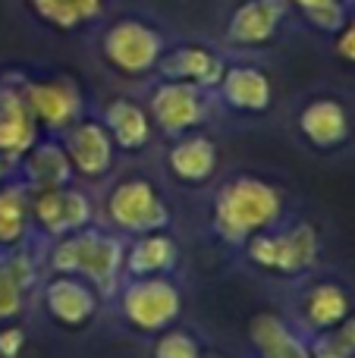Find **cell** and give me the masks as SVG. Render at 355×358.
<instances>
[{
  "mask_svg": "<svg viewBox=\"0 0 355 358\" xmlns=\"http://www.w3.org/2000/svg\"><path fill=\"white\" fill-rule=\"evenodd\" d=\"M224 104H230L239 113H264L274 104V85H270L268 73L249 63H236L226 66L217 82Z\"/></svg>",
  "mask_w": 355,
  "mask_h": 358,
  "instance_id": "obj_14",
  "label": "cell"
},
{
  "mask_svg": "<svg viewBox=\"0 0 355 358\" xmlns=\"http://www.w3.org/2000/svg\"><path fill=\"white\" fill-rule=\"evenodd\" d=\"M31 214H35V220L50 236H69L88 227V220H92V201L82 192L66 189V185H60V189H41L35 204H31Z\"/></svg>",
  "mask_w": 355,
  "mask_h": 358,
  "instance_id": "obj_9",
  "label": "cell"
},
{
  "mask_svg": "<svg viewBox=\"0 0 355 358\" xmlns=\"http://www.w3.org/2000/svg\"><path fill=\"white\" fill-rule=\"evenodd\" d=\"M35 13L57 29H79L101 16L104 0H31Z\"/></svg>",
  "mask_w": 355,
  "mask_h": 358,
  "instance_id": "obj_22",
  "label": "cell"
},
{
  "mask_svg": "<svg viewBox=\"0 0 355 358\" xmlns=\"http://www.w3.org/2000/svg\"><path fill=\"white\" fill-rule=\"evenodd\" d=\"M302 16H305L318 31L337 35V31L343 29V22H346V6H343V0H337V3H327V6H314V10L302 13Z\"/></svg>",
  "mask_w": 355,
  "mask_h": 358,
  "instance_id": "obj_28",
  "label": "cell"
},
{
  "mask_svg": "<svg viewBox=\"0 0 355 358\" xmlns=\"http://www.w3.org/2000/svg\"><path fill=\"white\" fill-rule=\"evenodd\" d=\"M245 255L255 267L280 277H302L318 264L321 239L312 223H293L283 233H258L245 242Z\"/></svg>",
  "mask_w": 355,
  "mask_h": 358,
  "instance_id": "obj_3",
  "label": "cell"
},
{
  "mask_svg": "<svg viewBox=\"0 0 355 358\" xmlns=\"http://www.w3.org/2000/svg\"><path fill=\"white\" fill-rule=\"evenodd\" d=\"M25 217H29V204H25L22 189H3L0 192V242H19L22 239Z\"/></svg>",
  "mask_w": 355,
  "mask_h": 358,
  "instance_id": "obj_26",
  "label": "cell"
},
{
  "mask_svg": "<svg viewBox=\"0 0 355 358\" xmlns=\"http://www.w3.org/2000/svg\"><path fill=\"white\" fill-rule=\"evenodd\" d=\"M289 13V0H242L230 13L226 22V41L239 48H258L268 44L280 31Z\"/></svg>",
  "mask_w": 355,
  "mask_h": 358,
  "instance_id": "obj_8",
  "label": "cell"
},
{
  "mask_svg": "<svg viewBox=\"0 0 355 358\" xmlns=\"http://www.w3.org/2000/svg\"><path fill=\"white\" fill-rule=\"evenodd\" d=\"M176 261H180V248L167 236V229H161V233L136 236L132 245H126L123 271L129 277H167Z\"/></svg>",
  "mask_w": 355,
  "mask_h": 358,
  "instance_id": "obj_17",
  "label": "cell"
},
{
  "mask_svg": "<svg viewBox=\"0 0 355 358\" xmlns=\"http://www.w3.org/2000/svg\"><path fill=\"white\" fill-rule=\"evenodd\" d=\"M252 346H255L258 358H312L308 343L289 330V324L277 315H258L252 317Z\"/></svg>",
  "mask_w": 355,
  "mask_h": 358,
  "instance_id": "obj_19",
  "label": "cell"
},
{
  "mask_svg": "<svg viewBox=\"0 0 355 358\" xmlns=\"http://www.w3.org/2000/svg\"><path fill=\"white\" fill-rule=\"evenodd\" d=\"M0 176H3V167H0Z\"/></svg>",
  "mask_w": 355,
  "mask_h": 358,
  "instance_id": "obj_32",
  "label": "cell"
},
{
  "mask_svg": "<svg viewBox=\"0 0 355 358\" xmlns=\"http://www.w3.org/2000/svg\"><path fill=\"white\" fill-rule=\"evenodd\" d=\"M25 343V334L19 327H6L3 334H0V355L3 358H16L19 349H22Z\"/></svg>",
  "mask_w": 355,
  "mask_h": 358,
  "instance_id": "obj_30",
  "label": "cell"
},
{
  "mask_svg": "<svg viewBox=\"0 0 355 358\" xmlns=\"http://www.w3.org/2000/svg\"><path fill=\"white\" fill-rule=\"evenodd\" d=\"M333 50H337L340 60H346V63L355 66V16L352 19L346 16L343 29L337 31V44H333Z\"/></svg>",
  "mask_w": 355,
  "mask_h": 358,
  "instance_id": "obj_29",
  "label": "cell"
},
{
  "mask_svg": "<svg viewBox=\"0 0 355 358\" xmlns=\"http://www.w3.org/2000/svg\"><path fill=\"white\" fill-rule=\"evenodd\" d=\"M220 161V151L214 145V138L198 136V132H186L173 142L167 155V167L180 182L186 185H201L214 176Z\"/></svg>",
  "mask_w": 355,
  "mask_h": 358,
  "instance_id": "obj_16",
  "label": "cell"
},
{
  "mask_svg": "<svg viewBox=\"0 0 355 358\" xmlns=\"http://www.w3.org/2000/svg\"><path fill=\"white\" fill-rule=\"evenodd\" d=\"M29 176L38 189H60L73 176V164L60 145H38L29 155Z\"/></svg>",
  "mask_w": 355,
  "mask_h": 358,
  "instance_id": "obj_23",
  "label": "cell"
},
{
  "mask_svg": "<svg viewBox=\"0 0 355 358\" xmlns=\"http://www.w3.org/2000/svg\"><path fill=\"white\" fill-rule=\"evenodd\" d=\"M283 217V192L258 176H233L217 189L211 204V227L230 245H245L268 233Z\"/></svg>",
  "mask_w": 355,
  "mask_h": 358,
  "instance_id": "obj_1",
  "label": "cell"
},
{
  "mask_svg": "<svg viewBox=\"0 0 355 358\" xmlns=\"http://www.w3.org/2000/svg\"><path fill=\"white\" fill-rule=\"evenodd\" d=\"M289 3L299 13H308V10H314V6H327V3H337V0H289Z\"/></svg>",
  "mask_w": 355,
  "mask_h": 358,
  "instance_id": "obj_31",
  "label": "cell"
},
{
  "mask_svg": "<svg viewBox=\"0 0 355 358\" xmlns=\"http://www.w3.org/2000/svg\"><path fill=\"white\" fill-rule=\"evenodd\" d=\"M157 69L164 73V79L189 82V85L198 88H214L226 66L220 60V54H214L205 44H180L173 50H164Z\"/></svg>",
  "mask_w": 355,
  "mask_h": 358,
  "instance_id": "obj_13",
  "label": "cell"
},
{
  "mask_svg": "<svg viewBox=\"0 0 355 358\" xmlns=\"http://www.w3.org/2000/svg\"><path fill=\"white\" fill-rule=\"evenodd\" d=\"M164 50V35L142 19H119L101 38V54L119 76H148L157 69Z\"/></svg>",
  "mask_w": 355,
  "mask_h": 358,
  "instance_id": "obj_5",
  "label": "cell"
},
{
  "mask_svg": "<svg viewBox=\"0 0 355 358\" xmlns=\"http://www.w3.org/2000/svg\"><path fill=\"white\" fill-rule=\"evenodd\" d=\"M349 113L333 98H314L299 110V132L318 151H333L349 138Z\"/></svg>",
  "mask_w": 355,
  "mask_h": 358,
  "instance_id": "obj_15",
  "label": "cell"
},
{
  "mask_svg": "<svg viewBox=\"0 0 355 358\" xmlns=\"http://www.w3.org/2000/svg\"><path fill=\"white\" fill-rule=\"evenodd\" d=\"M63 151H66L73 170H79L88 179H101L113 167V138L107 136L104 123H94V120L69 126Z\"/></svg>",
  "mask_w": 355,
  "mask_h": 358,
  "instance_id": "obj_10",
  "label": "cell"
},
{
  "mask_svg": "<svg viewBox=\"0 0 355 358\" xmlns=\"http://www.w3.org/2000/svg\"><path fill=\"white\" fill-rule=\"evenodd\" d=\"M148 117L151 123L161 132L180 138L186 132L198 129L208 117V104H205V88L189 85V82H173L164 79L161 85L151 92L148 98Z\"/></svg>",
  "mask_w": 355,
  "mask_h": 358,
  "instance_id": "obj_7",
  "label": "cell"
},
{
  "mask_svg": "<svg viewBox=\"0 0 355 358\" xmlns=\"http://www.w3.org/2000/svg\"><path fill=\"white\" fill-rule=\"evenodd\" d=\"M101 123H104L107 136L113 138V145L123 151H142L151 142V132H154L148 110L132 98H113L104 107V120Z\"/></svg>",
  "mask_w": 355,
  "mask_h": 358,
  "instance_id": "obj_18",
  "label": "cell"
},
{
  "mask_svg": "<svg viewBox=\"0 0 355 358\" xmlns=\"http://www.w3.org/2000/svg\"><path fill=\"white\" fill-rule=\"evenodd\" d=\"M352 315V299L340 283H314L302 299V317L308 330L321 334L337 324H343Z\"/></svg>",
  "mask_w": 355,
  "mask_h": 358,
  "instance_id": "obj_20",
  "label": "cell"
},
{
  "mask_svg": "<svg viewBox=\"0 0 355 358\" xmlns=\"http://www.w3.org/2000/svg\"><path fill=\"white\" fill-rule=\"evenodd\" d=\"M22 101L35 123H44L48 129H69L82 110V94L69 79L38 82L25 92Z\"/></svg>",
  "mask_w": 355,
  "mask_h": 358,
  "instance_id": "obj_12",
  "label": "cell"
},
{
  "mask_svg": "<svg viewBox=\"0 0 355 358\" xmlns=\"http://www.w3.org/2000/svg\"><path fill=\"white\" fill-rule=\"evenodd\" d=\"M35 142V117L29 113L25 101L10 98L0 107V151L22 155Z\"/></svg>",
  "mask_w": 355,
  "mask_h": 358,
  "instance_id": "obj_21",
  "label": "cell"
},
{
  "mask_svg": "<svg viewBox=\"0 0 355 358\" xmlns=\"http://www.w3.org/2000/svg\"><path fill=\"white\" fill-rule=\"evenodd\" d=\"M29 283H31V264L25 258L0 261V321L19 315Z\"/></svg>",
  "mask_w": 355,
  "mask_h": 358,
  "instance_id": "obj_24",
  "label": "cell"
},
{
  "mask_svg": "<svg viewBox=\"0 0 355 358\" xmlns=\"http://www.w3.org/2000/svg\"><path fill=\"white\" fill-rule=\"evenodd\" d=\"M312 358H355V315L331 330H321L308 343Z\"/></svg>",
  "mask_w": 355,
  "mask_h": 358,
  "instance_id": "obj_25",
  "label": "cell"
},
{
  "mask_svg": "<svg viewBox=\"0 0 355 358\" xmlns=\"http://www.w3.org/2000/svg\"><path fill=\"white\" fill-rule=\"evenodd\" d=\"M107 217L119 233L145 236L161 233L170 227V208L161 198L157 185L145 176H129L117 182V189L107 198Z\"/></svg>",
  "mask_w": 355,
  "mask_h": 358,
  "instance_id": "obj_4",
  "label": "cell"
},
{
  "mask_svg": "<svg viewBox=\"0 0 355 358\" xmlns=\"http://www.w3.org/2000/svg\"><path fill=\"white\" fill-rule=\"evenodd\" d=\"M123 317L142 334H161L173 327L182 311V292L167 277H132L119 299Z\"/></svg>",
  "mask_w": 355,
  "mask_h": 358,
  "instance_id": "obj_6",
  "label": "cell"
},
{
  "mask_svg": "<svg viewBox=\"0 0 355 358\" xmlns=\"http://www.w3.org/2000/svg\"><path fill=\"white\" fill-rule=\"evenodd\" d=\"M44 305H48L50 317L57 324H63V327H85L98 315V292L82 277L60 273L44 289Z\"/></svg>",
  "mask_w": 355,
  "mask_h": 358,
  "instance_id": "obj_11",
  "label": "cell"
},
{
  "mask_svg": "<svg viewBox=\"0 0 355 358\" xmlns=\"http://www.w3.org/2000/svg\"><path fill=\"white\" fill-rule=\"evenodd\" d=\"M123 255L126 245L117 236L98 233V229H79L57 242L50 264L54 271L82 277L98 289H113L117 277L123 273Z\"/></svg>",
  "mask_w": 355,
  "mask_h": 358,
  "instance_id": "obj_2",
  "label": "cell"
},
{
  "mask_svg": "<svg viewBox=\"0 0 355 358\" xmlns=\"http://www.w3.org/2000/svg\"><path fill=\"white\" fill-rule=\"evenodd\" d=\"M151 358H201V349H198V343H195L192 334L167 327V330H161V336H157Z\"/></svg>",
  "mask_w": 355,
  "mask_h": 358,
  "instance_id": "obj_27",
  "label": "cell"
}]
</instances>
